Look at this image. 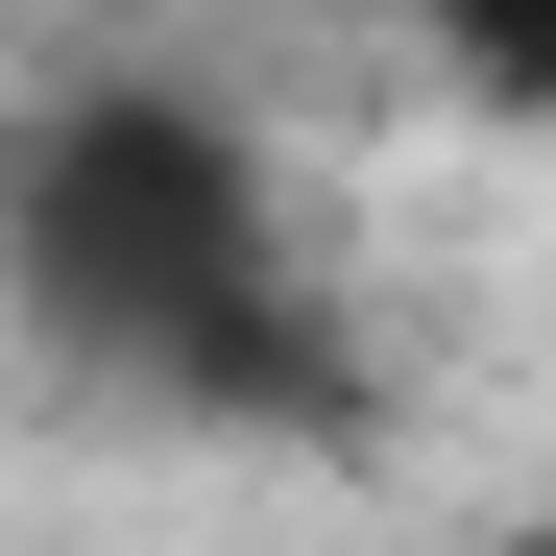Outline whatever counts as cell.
I'll list each match as a JSON object with an SVG mask.
<instances>
[{
  "mask_svg": "<svg viewBox=\"0 0 556 556\" xmlns=\"http://www.w3.org/2000/svg\"><path fill=\"white\" fill-rule=\"evenodd\" d=\"M412 49H435L484 122H556V0H412Z\"/></svg>",
  "mask_w": 556,
  "mask_h": 556,
  "instance_id": "obj_2",
  "label": "cell"
},
{
  "mask_svg": "<svg viewBox=\"0 0 556 556\" xmlns=\"http://www.w3.org/2000/svg\"><path fill=\"white\" fill-rule=\"evenodd\" d=\"M0 291L122 412H194V435H339L363 412L291 169L169 73H73V98L0 122Z\"/></svg>",
  "mask_w": 556,
  "mask_h": 556,
  "instance_id": "obj_1",
  "label": "cell"
},
{
  "mask_svg": "<svg viewBox=\"0 0 556 556\" xmlns=\"http://www.w3.org/2000/svg\"><path fill=\"white\" fill-rule=\"evenodd\" d=\"M484 556H556V508H508V532H484Z\"/></svg>",
  "mask_w": 556,
  "mask_h": 556,
  "instance_id": "obj_3",
  "label": "cell"
}]
</instances>
